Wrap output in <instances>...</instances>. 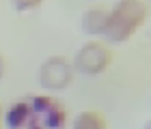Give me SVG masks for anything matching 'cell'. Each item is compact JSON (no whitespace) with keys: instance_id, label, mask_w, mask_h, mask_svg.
Here are the masks:
<instances>
[{"instance_id":"cell-4","label":"cell","mask_w":151,"mask_h":129,"mask_svg":"<svg viewBox=\"0 0 151 129\" xmlns=\"http://www.w3.org/2000/svg\"><path fill=\"white\" fill-rule=\"evenodd\" d=\"M73 65L63 56H52L39 67V84L45 91H65L73 82Z\"/></svg>"},{"instance_id":"cell-2","label":"cell","mask_w":151,"mask_h":129,"mask_svg":"<svg viewBox=\"0 0 151 129\" xmlns=\"http://www.w3.org/2000/svg\"><path fill=\"white\" fill-rule=\"evenodd\" d=\"M149 19L147 0H116L108 9V26L104 37L112 43H123L132 39Z\"/></svg>"},{"instance_id":"cell-1","label":"cell","mask_w":151,"mask_h":129,"mask_svg":"<svg viewBox=\"0 0 151 129\" xmlns=\"http://www.w3.org/2000/svg\"><path fill=\"white\" fill-rule=\"evenodd\" d=\"M2 123L6 129H67V110L50 95H35L9 105Z\"/></svg>"},{"instance_id":"cell-3","label":"cell","mask_w":151,"mask_h":129,"mask_svg":"<svg viewBox=\"0 0 151 129\" xmlns=\"http://www.w3.org/2000/svg\"><path fill=\"white\" fill-rule=\"evenodd\" d=\"M112 63V50L104 41H86L78 50L73 60V71L82 76H99Z\"/></svg>"},{"instance_id":"cell-9","label":"cell","mask_w":151,"mask_h":129,"mask_svg":"<svg viewBox=\"0 0 151 129\" xmlns=\"http://www.w3.org/2000/svg\"><path fill=\"white\" fill-rule=\"evenodd\" d=\"M2 118H4V110H2V105H0V129H2V125H4Z\"/></svg>"},{"instance_id":"cell-7","label":"cell","mask_w":151,"mask_h":129,"mask_svg":"<svg viewBox=\"0 0 151 129\" xmlns=\"http://www.w3.org/2000/svg\"><path fill=\"white\" fill-rule=\"evenodd\" d=\"M41 4H43V0H13V6H15L17 11H22V13L32 11V9H37Z\"/></svg>"},{"instance_id":"cell-6","label":"cell","mask_w":151,"mask_h":129,"mask_svg":"<svg viewBox=\"0 0 151 129\" xmlns=\"http://www.w3.org/2000/svg\"><path fill=\"white\" fill-rule=\"evenodd\" d=\"M71 129H106V118L97 110H84L73 118Z\"/></svg>"},{"instance_id":"cell-8","label":"cell","mask_w":151,"mask_h":129,"mask_svg":"<svg viewBox=\"0 0 151 129\" xmlns=\"http://www.w3.org/2000/svg\"><path fill=\"white\" fill-rule=\"evenodd\" d=\"M4 71H6V63H4V58H2V54H0V80L4 78Z\"/></svg>"},{"instance_id":"cell-5","label":"cell","mask_w":151,"mask_h":129,"mask_svg":"<svg viewBox=\"0 0 151 129\" xmlns=\"http://www.w3.org/2000/svg\"><path fill=\"white\" fill-rule=\"evenodd\" d=\"M108 26V9L104 6H91L82 15V30L88 37H101Z\"/></svg>"}]
</instances>
